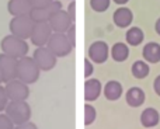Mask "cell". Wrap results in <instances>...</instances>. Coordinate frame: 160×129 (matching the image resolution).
I'll list each match as a JSON object with an SVG mask.
<instances>
[{"label":"cell","instance_id":"cell-1","mask_svg":"<svg viewBox=\"0 0 160 129\" xmlns=\"http://www.w3.org/2000/svg\"><path fill=\"white\" fill-rule=\"evenodd\" d=\"M39 74H41V69L34 62L32 56L31 58L24 56L18 59V63H17V79L18 80L30 86L38 82Z\"/></svg>","mask_w":160,"mask_h":129},{"label":"cell","instance_id":"cell-2","mask_svg":"<svg viewBox=\"0 0 160 129\" xmlns=\"http://www.w3.org/2000/svg\"><path fill=\"white\" fill-rule=\"evenodd\" d=\"M0 48H2L3 53H7V55L13 56V58H16V59L27 56L28 49H30L27 39H21V38H18V37L11 35V34L10 35H6L4 38L2 39Z\"/></svg>","mask_w":160,"mask_h":129},{"label":"cell","instance_id":"cell-3","mask_svg":"<svg viewBox=\"0 0 160 129\" xmlns=\"http://www.w3.org/2000/svg\"><path fill=\"white\" fill-rule=\"evenodd\" d=\"M4 114L16 125H20L30 121L32 111H31V107L27 102V100H22V101H8Z\"/></svg>","mask_w":160,"mask_h":129},{"label":"cell","instance_id":"cell-4","mask_svg":"<svg viewBox=\"0 0 160 129\" xmlns=\"http://www.w3.org/2000/svg\"><path fill=\"white\" fill-rule=\"evenodd\" d=\"M47 47L56 58H65V56L70 55L73 48H75L70 44L66 32H53L48 41Z\"/></svg>","mask_w":160,"mask_h":129},{"label":"cell","instance_id":"cell-5","mask_svg":"<svg viewBox=\"0 0 160 129\" xmlns=\"http://www.w3.org/2000/svg\"><path fill=\"white\" fill-rule=\"evenodd\" d=\"M32 28H34V21L30 18V16L11 17L10 22H8L10 34L14 37H18L21 39H30Z\"/></svg>","mask_w":160,"mask_h":129},{"label":"cell","instance_id":"cell-6","mask_svg":"<svg viewBox=\"0 0 160 129\" xmlns=\"http://www.w3.org/2000/svg\"><path fill=\"white\" fill-rule=\"evenodd\" d=\"M32 59L41 72H49L58 63V58L49 51L48 47H37L32 53Z\"/></svg>","mask_w":160,"mask_h":129},{"label":"cell","instance_id":"cell-7","mask_svg":"<svg viewBox=\"0 0 160 129\" xmlns=\"http://www.w3.org/2000/svg\"><path fill=\"white\" fill-rule=\"evenodd\" d=\"M4 88L10 101H22L30 97V87L18 79L8 80L4 83Z\"/></svg>","mask_w":160,"mask_h":129},{"label":"cell","instance_id":"cell-8","mask_svg":"<svg viewBox=\"0 0 160 129\" xmlns=\"http://www.w3.org/2000/svg\"><path fill=\"white\" fill-rule=\"evenodd\" d=\"M52 34H53V31L48 21L35 22L32 28V32H31V37H30V41L34 47H47Z\"/></svg>","mask_w":160,"mask_h":129},{"label":"cell","instance_id":"cell-9","mask_svg":"<svg viewBox=\"0 0 160 129\" xmlns=\"http://www.w3.org/2000/svg\"><path fill=\"white\" fill-rule=\"evenodd\" d=\"M87 55H88V59H90L93 63H97V65H102L107 62L108 56H110V47L105 41H94L91 42V45L88 47L87 49Z\"/></svg>","mask_w":160,"mask_h":129},{"label":"cell","instance_id":"cell-10","mask_svg":"<svg viewBox=\"0 0 160 129\" xmlns=\"http://www.w3.org/2000/svg\"><path fill=\"white\" fill-rule=\"evenodd\" d=\"M48 22H49L53 32H66L70 25L75 24V22L70 20L68 11L63 10V8L56 11L55 14H52V16L49 17V20H48Z\"/></svg>","mask_w":160,"mask_h":129},{"label":"cell","instance_id":"cell-11","mask_svg":"<svg viewBox=\"0 0 160 129\" xmlns=\"http://www.w3.org/2000/svg\"><path fill=\"white\" fill-rule=\"evenodd\" d=\"M17 63H18V59L13 58L7 53H0V67L4 74L6 82L17 79Z\"/></svg>","mask_w":160,"mask_h":129},{"label":"cell","instance_id":"cell-12","mask_svg":"<svg viewBox=\"0 0 160 129\" xmlns=\"http://www.w3.org/2000/svg\"><path fill=\"white\" fill-rule=\"evenodd\" d=\"M112 21L118 28H129L133 21V13L127 6H119L112 14Z\"/></svg>","mask_w":160,"mask_h":129},{"label":"cell","instance_id":"cell-13","mask_svg":"<svg viewBox=\"0 0 160 129\" xmlns=\"http://www.w3.org/2000/svg\"><path fill=\"white\" fill-rule=\"evenodd\" d=\"M102 93V84L98 79L88 77L84 82V100L86 102H93L101 96Z\"/></svg>","mask_w":160,"mask_h":129},{"label":"cell","instance_id":"cell-14","mask_svg":"<svg viewBox=\"0 0 160 129\" xmlns=\"http://www.w3.org/2000/svg\"><path fill=\"white\" fill-rule=\"evenodd\" d=\"M32 10V4L30 0H8L7 3V11L11 14V17L18 16H30Z\"/></svg>","mask_w":160,"mask_h":129},{"label":"cell","instance_id":"cell-15","mask_svg":"<svg viewBox=\"0 0 160 129\" xmlns=\"http://www.w3.org/2000/svg\"><path fill=\"white\" fill-rule=\"evenodd\" d=\"M145 100H146V94L138 86L128 88V91L125 93V101L132 108H139L142 104H145Z\"/></svg>","mask_w":160,"mask_h":129},{"label":"cell","instance_id":"cell-16","mask_svg":"<svg viewBox=\"0 0 160 129\" xmlns=\"http://www.w3.org/2000/svg\"><path fill=\"white\" fill-rule=\"evenodd\" d=\"M122 94H124V87L117 80H110L102 87V96L108 101H117V100H119L122 97Z\"/></svg>","mask_w":160,"mask_h":129},{"label":"cell","instance_id":"cell-17","mask_svg":"<svg viewBox=\"0 0 160 129\" xmlns=\"http://www.w3.org/2000/svg\"><path fill=\"white\" fill-rule=\"evenodd\" d=\"M142 58L148 63H159L160 62V44L159 42H148L142 49Z\"/></svg>","mask_w":160,"mask_h":129},{"label":"cell","instance_id":"cell-18","mask_svg":"<svg viewBox=\"0 0 160 129\" xmlns=\"http://www.w3.org/2000/svg\"><path fill=\"white\" fill-rule=\"evenodd\" d=\"M160 122V114L156 108H145L141 114V124L142 127H145L146 129H152L155 127H158Z\"/></svg>","mask_w":160,"mask_h":129},{"label":"cell","instance_id":"cell-19","mask_svg":"<svg viewBox=\"0 0 160 129\" xmlns=\"http://www.w3.org/2000/svg\"><path fill=\"white\" fill-rule=\"evenodd\" d=\"M110 55L117 63H122L129 58V45L127 42H115L110 48Z\"/></svg>","mask_w":160,"mask_h":129},{"label":"cell","instance_id":"cell-20","mask_svg":"<svg viewBox=\"0 0 160 129\" xmlns=\"http://www.w3.org/2000/svg\"><path fill=\"white\" fill-rule=\"evenodd\" d=\"M145 41V32L142 31V28L136 27H129L125 32V42H127L129 47H139L142 42Z\"/></svg>","mask_w":160,"mask_h":129},{"label":"cell","instance_id":"cell-21","mask_svg":"<svg viewBox=\"0 0 160 129\" xmlns=\"http://www.w3.org/2000/svg\"><path fill=\"white\" fill-rule=\"evenodd\" d=\"M131 73L135 79L142 80V79H146L150 73V67L149 63L146 61H135L131 66Z\"/></svg>","mask_w":160,"mask_h":129},{"label":"cell","instance_id":"cell-22","mask_svg":"<svg viewBox=\"0 0 160 129\" xmlns=\"http://www.w3.org/2000/svg\"><path fill=\"white\" fill-rule=\"evenodd\" d=\"M49 17L51 14L47 10V7H32V10L30 13V18L34 21V24L35 22H47L49 20Z\"/></svg>","mask_w":160,"mask_h":129},{"label":"cell","instance_id":"cell-23","mask_svg":"<svg viewBox=\"0 0 160 129\" xmlns=\"http://www.w3.org/2000/svg\"><path fill=\"white\" fill-rule=\"evenodd\" d=\"M111 0H90V7L96 13H104L110 8Z\"/></svg>","mask_w":160,"mask_h":129},{"label":"cell","instance_id":"cell-24","mask_svg":"<svg viewBox=\"0 0 160 129\" xmlns=\"http://www.w3.org/2000/svg\"><path fill=\"white\" fill-rule=\"evenodd\" d=\"M97 118V110L94 108V105L86 104L84 105V125H91Z\"/></svg>","mask_w":160,"mask_h":129},{"label":"cell","instance_id":"cell-25","mask_svg":"<svg viewBox=\"0 0 160 129\" xmlns=\"http://www.w3.org/2000/svg\"><path fill=\"white\" fill-rule=\"evenodd\" d=\"M14 128H16V124L4 112H0V129H14Z\"/></svg>","mask_w":160,"mask_h":129},{"label":"cell","instance_id":"cell-26","mask_svg":"<svg viewBox=\"0 0 160 129\" xmlns=\"http://www.w3.org/2000/svg\"><path fill=\"white\" fill-rule=\"evenodd\" d=\"M8 101H10V100H8V97H7V93H6L4 86L0 84V112H4Z\"/></svg>","mask_w":160,"mask_h":129},{"label":"cell","instance_id":"cell-27","mask_svg":"<svg viewBox=\"0 0 160 129\" xmlns=\"http://www.w3.org/2000/svg\"><path fill=\"white\" fill-rule=\"evenodd\" d=\"M94 73V65L93 62L90 61V59H84V77L86 79H88V77H91V74Z\"/></svg>","mask_w":160,"mask_h":129},{"label":"cell","instance_id":"cell-28","mask_svg":"<svg viewBox=\"0 0 160 129\" xmlns=\"http://www.w3.org/2000/svg\"><path fill=\"white\" fill-rule=\"evenodd\" d=\"M66 35H68V38H69L70 44H72L73 47H76V25L75 24H72L69 27V30L66 31Z\"/></svg>","mask_w":160,"mask_h":129},{"label":"cell","instance_id":"cell-29","mask_svg":"<svg viewBox=\"0 0 160 129\" xmlns=\"http://www.w3.org/2000/svg\"><path fill=\"white\" fill-rule=\"evenodd\" d=\"M66 11H68V14H69L70 20L75 22V21H76V2H75V0H72V2L68 4Z\"/></svg>","mask_w":160,"mask_h":129},{"label":"cell","instance_id":"cell-30","mask_svg":"<svg viewBox=\"0 0 160 129\" xmlns=\"http://www.w3.org/2000/svg\"><path fill=\"white\" fill-rule=\"evenodd\" d=\"M32 7H47L52 0H30Z\"/></svg>","mask_w":160,"mask_h":129},{"label":"cell","instance_id":"cell-31","mask_svg":"<svg viewBox=\"0 0 160 129\" xmlns=\"http://www.w3.org/2000/svg\"><path fill=\"white\" fill-rule=\"evenodd\" d=\"M14 129H38V127H37L34 122L28 121V122H24V124L16 125V128H14Z\"/></svg>","mask_w":160,"mask_h":129},{"label":"cell","instance_id":"cell-32","mask_svg":"<svg viewBox=\"0 0 160 129\" xmlns=\"http://www.w3.org/2000/svg\"><path fill=\"white\" fill-rule=\"evenodd\" d=\"M153 90H155L156 96L160 97V74L156 76V79L153 80Z\"/></svg>","mask_w":160,"mask_h":129},{"label":"cell","instance_id":"cell-33","mask_svg":"<svg viewBox=\"0 0 160 129\" xmlns=\"http://www.w3.org/2000/svg\"><path fill=\"white\" fill-rule=\"evenodd\" d=\"M155 31H156L158 35H160V17L156 20V22H155Z\"/></svg>","mask_w":160,"mask_h":129},{"label":"cell","instance_id":"cell-34","mask_svg":"<svg viewBox=\"0 0 160 129\" xmlns=\"http://www.w3.org/2000/svg\"><path fill=\"white\" fill-rule=\"evenodd\" d=\"M111 2H114L115 4H118V6H125L129 0H111Z\"/></svg>","mask_w":160,"mask_h":129},{"label":"cell","instance_id":"cell-35","mask_svg":"<svg viewBox=\"0 0 160 129\" xmlns=\"http://www.w3.org/2000/svg\"><path fill=\"white\" fill-rule=\"evenodd\" d=\"M3 83H6V79H4V74H3V72H2V67H0V84H3Z\"/></svg>","mask_w":160,"mask_h":129},{"label":"cell","instance_id":"cell-36","mask_svg":"<svg viewBox=\"0 0 160 129\" xmlns=\"http://www.w3.org/2000/svg\"><path fill=\"white\" fill-rule=\"evenodd\" d=\"M69 2H72V0H69Z\"/></svg>","mask_w":160,"mask_h":129}]
</instances>
